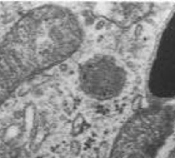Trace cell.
Instances as JSON below:
<instances>
[{
  "instance_id": "6da1fadb",
  "label": "cell",
  "mask_w": 175,
  "mask_h": 158,
  "mask_svg": "<svg viewBox=\"0 0 175 158\" xmlns=\"http://www.w3.org/2000/svg\"><path fill=\"white\" fill-rule=\"evenodd\" d=\"M84 39L71 10L46 4L21 16L0 43V104L26 80L65 63Z\"/></svg>"
},
{
  "instance_id": "7a4b0ae2",
  "label": "cell",
  "mask_w": 175,
  "mask_h": 158,
  "mask_svg": "<svg viewBox=\"0 0 175 158\" xmlns=\"http://www.w3.org/2000/svg\"><path fill=\"white\" fill-rule=\"evenodd\" d=\"M175 128V109L154 104L136 111L113 143L110 158H156Z\"/></svg>"
},
{
  "instance_id": "3957f363",
  "label": "cell",
  "mask_w": 175,
  "mask_h": 158,
  "mask_svg": "<svg viewBox=\"0 0 175 158\" xmlns=\"http://www.w3.org/2000/svg\"><path fill=\"white\" fill-rule=\"evenodd\" d=\"M129 83V73L116 57L95 54L78 68V86L88 98L105 102L122 95Z\"/></svg>"
},
{
  "instance_id": "277c9868",
  "label": "cell",
  "mask_w": 175,
  "mask_h": 158,
  "mask_svg": "<svg viewBox=\"0 0 175 158\" xmlns=\"http://www.w3.org/2000/svg\"><path fill=\"white\" fill-rule=\"evenodd\" d=\"M148 89L160 100L175 99V10L168 18L153 54Z\"/></svg>"
},
{
  "instance_id": "5b68a950",
  "label": "cell",
  "mask_w": 175,
  "mask_h": 158,
  "mask_svg": "<svg viewBox=\"0 0 175 158\" xmlns=\"http://www.w3.org/2000/svg\"><path fill=\"white\" fill-rule=\"evenodd\" d=\"M35 158H43V157H41V156H38V157H35Z\"/></svg>"
}]
</instances>
